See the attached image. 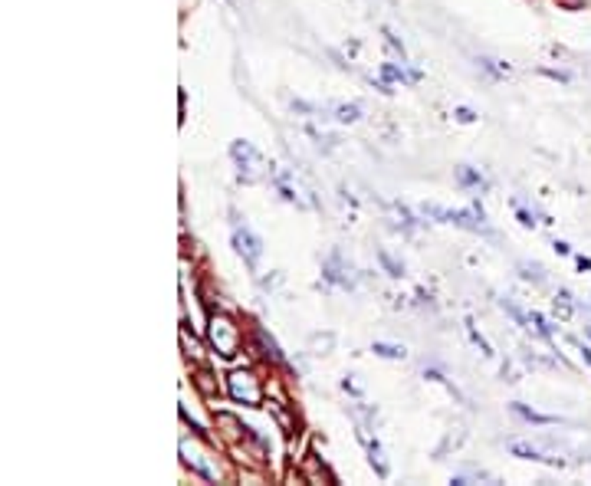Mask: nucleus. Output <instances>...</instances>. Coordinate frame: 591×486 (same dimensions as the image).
<instances>
[{"instance_id":"1","label":"nucleus","mask_w":591,"mask_h":486,"mask_svg":"<svg viewBox=\"0 0 591 486\" xmlns=\"http://www.w3.org/2000/svg\"><path fill=\"white\" fill-rule=\"evenodd\" d=\"M207 338H211L214 352H220L224 358H234L236 352H240V325H236L230 315H211Z\"/></svg>"},{"instance_id":"2","label":"nucleus","mask_w":591,"mask_h":486,"mask_svg":"<svg viewBox=\"0 0 591 486\" xmlns=\"http://www.w3.org/2000/svg\"><path fill=\"white\" fill-rule=\"evenodd\" d=\"M227 391H230V398L240 401V404H250V408H257L259 401H263V388H259V378L247 368H236L230 371V378H227Z\"/></svg>"},{"instance_id":"3","label":"nucleus","mask_w":591,"mask_h":486,"mask_svg":"<svg viewBox=\"0 0 591 486\" xmlns=\"http://www.w3.org/2000/svg\"><path fill=\"white\" fill-rule=\"evenodd\" d=\"M234 247H236V253H240V257L247 259L250 270H257L259 257H263V240H259L250 227H234Z\"/></svg>"},{"instance_id":"4","label":"nucleus","mask_w":591,"mask_h":486,"mask_svg":"<svg viewBox=\"0 0 591 486\" xmlns=\"http://www.w3.org/2000/svg\"><path fill=\"white\" fill-rule=\"evenodd\" d=\"M230 155H234V162L240 164V174H243V178H247V181H253V178H257V168L263 162H259V152L257 148H253V145H250V141H234V145H230Z\"/></svg>"},{"instance_id":"5","label":"nucleus","mask_w":591,"mask_h":486,"mask_svg":"<svg viewBox=\"0 0 591 486\" xmlns=\"http://www.w3.org/2000/svg\"><path fill=\"white\" fill-rule=\"evenodd\" d=\"M457 181H460L463 187H473V191H483V187H486L483 174H480V171H473L470 164H460V168H457Z\"/></svg>"},{"instance_id":"6","label":"nucleus","mask_w":591,"mask_h":486,"mask_svg":"<svg viewBox=\"0 0 591 486\" xmlns=\"http://www.w3.org/2000/svg\"><path fill=\"white\" fill-rule=\"evenodd\" d=\"M257 342L263 345V352H259V355L266 358V362H283L280 345L273 342V335H266V329H257Z\"/></svg>"},{"instance_id":"7","label":"nucleus","mask_w":591,"mask_h":486,"mask_svg":"<svg viewBox=\"0 0 591 486\" xmlns=\"http://www.w3.org/2000/svg\"><path fill=\"white\" fill-rule=\"evenodd\" d=\"M516 457H522V460H539V464H562V460H552V457H546L542 450H536V447H529V443H513L509 447Z\"/></svg>"},{"instance_id":"8","label":"nucleus","mask_w":591,"mask_h":486,"mask_svg":"<svg viewBox=\"0 0 591 486\" xmlns=\"http://www.w3.org/2000/svg\"><path fill=\"white\" fill-rule=\"evenodd\" d=\"M513 410H516L519 417H526V421H532V424H559V417H548V414H539V410H529L526 404H513Z\"/></svg>"},{"instance_id":"9","label":"nucleus","mask_w":591,"mask_h":486,"mask_svg":"<svg viewBox=\"0 0 591 486\" xmlns=\"http://www.w3.org/2000/svg\"><path fill=\"white\" fill-rule=\"evenodd\" d=\"M371 352L381 355V358H404V355H408V348H404V345H387V342H375Z\"/></svg>"},{"instance_id":"10","label":"nucleus","mask_w":591,"mask_h":486,"mask_svg":"<svg viewBox=\"0 0 591 486\" xmlns=\"http://www.w3.org/2000/svg\"><path fill=\"white\" fill-rule=\"evenodd\" d=\"M335 119L339 122H358L362 119V106H348V102H345V106H335Z\"/></svg>"},{"instance_id":"11","label":"nucleus","mask_w":591,"mask_h":486,"mask_svg":"<svg viewBox=\"0 0 591 486\" xmlns=\"http://www.w3.org/2000/svg\"><path fill=\"white\" fill-rule=\"evenodd\" d=\"M378 259L385 263L387 276H404V266H401V263H398V259H394V257H391V253H385V250H381V253H378Z\"/></svg>"},{"instance_id":"12","label":"nucleus","mask_w":591,"mask_h":486,"mask_svg":"<svg viewBox=\"0 0 591 486\" xmlns=\"http://www.w3.org/2000/svg\"><path fill=\"white\" fill-rule=\"evenodd\" d=\"M467 332H470V338L476 342V345H480V352H483V355H493V348H490V342H486L483 335H480L476 329H473V322H467Z\"/></svg>"},{"instance_id":"13","label":"nucleus","mask_w":591,"mask_h":486,"mask_svg":"<svg viewBox=\"0 0 591 486\" xmlns=\"http://www.w3.org/2000/svg\"><path fill=\"white\" fill-rule=\"evenodd\" d=\"M480 66H483V69H490L493 76H506V73H509V66H499L496 59H480Z\"/></svg>"},{"instance_id":"14","label":"nucleus","mask_w":591,"mask_h":486,"mask_svg":"<svg viewBox=\"0 0 591 486\" xmlns=\"http://www.w3.org/2000/svg\"><path fill=\"white\" fill-rule=\"evenodd\" d=\"M453 115H457V122H463V125H470V122H476V112H473V108H467V106H460L457 112H453Z\"/></svg>"},{"instance_id":"15","label":"nucleus","mask_w":591,"mask_h":486,"mask_svg":"<svg viewBox=\"0 0 591 486\" xmlns=\"http://www.w3.org/2000/svg\"><path fill=\"white\" fill-rule=\"evenodd\" d=\"M519 270H522V276H526V280H536V283H542V266H529V263H522Z\"/></svg>"},{"instance_id":"16","label":"nucleus","mask_w":591,"mask_h":486,"mask_svg":"<svg viewBox=\"0 0 591 486\" xmlns=\"http://www.w3.org/2000/svg\"><path fill=\"white\" fill-rule=\"evenodd\" d=\"M555 309H559L562 315H569V313H571V296H569V292H562L559 299H555Z\"/></svg>"},{"instance_id":"17","label":"nucleus","mask_w":591,"mask_h":486,"mask_svg":"<svg viewBox=\"0 0 591 486\" xmlns=\"http://www.w3.org/2000/svg\"><path fill=\"white\" fill-rule=\"evenodd\" d=\"M385 40H387V46H391L394 53H401V56H404V43H401V40H398V36H394V33H391V30H385Z\"/></svg>"},{"instance_id":"18","label":"nucleus","mask_w":591,"mask_h":486,"mask_svg":"<svg viewBox=\"0 0 591 486\" xmlns=\"http://www.w3.org/2000/svg\"><path fill=\"white\" fill-rule=\"evenodd\" d=\"M519 220H522V224H526V227H532V224H536V220H532V217H529L526 210H519Z\"/></svg>"},{"instance_id":"19","label":"nucleus","mask_w":591,"mask_h":486,"mask_svg":"<svg viewBox=\"0 0 591 486\" xmlns=\"http://www.w3.org/2000/svg\"><path fill=\"white\" fill-rule=\"evenodd\" d=\"M588 335H591V329H588Z\"/></svg>"}]
</instances>
